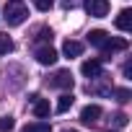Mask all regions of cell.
Wrapping results in <instances>:
<instances>
[{
	"label": "cell",
	"instance_id": "7c38bea8",
	"mask_svg": "<svg viewBox=\"0 0 132 132\" xmlns=\"http://www.w3.org/2000/svg\"><path fill=\"white\" fill-rule=\"evenodd\" d=\"M73 101H75V98H73V93H62V96H60V101H57V111H60V114H65V111L73 106Z\"/></svg>",
	"mask_w": 132,
	"mask_h": 132
},
{
	"label": "cell",
	"instance_id": "52a82bcc",
	"mask_svg": "<svg viewBox=\"0 0 132 132\" xmlns=\"http://www.w3.org/2000/svg\"><path fill=\"white\" fill-rule=\"evenodd\" d=\"M101 49H104V57H101V60H109L111 52H122V49H127V42H124V39H111V36H109V42H106Z\"/></svg>",
	"mask_w": 132,
	"mask_h": 132
},
{
	"label": "cell",
	"instance_id": "ba28073f",
	"mask_svg": "<svg viewBox=\"0 0 132 132\" xmlns=\"http://www.w3.org/2000/svg\"><path fill=\"white\" fill-rule=\"evenodd\" d=\"M31 101H34V117H36V119H44V117H49V101H47V98L31 96Z\"/></svg>",
	"mask_w": 132,
	"mask_h": 132
},
{
	"label": "cell",
	"instance_id": "5bb4252c",
	"mask_svg": "<svg viewBox=\"0 0 132 132\" xmlns=\"http://www.w3.org/2000/svg\"><path fill=\"white\" fill-rule=\"evenodd\" d=\"M8 52H13V42H11V36L0 34V54H8Z\"/></svg>",
	"mask_w": 132,
	"mask_h": 132
},
{
	"label": "cell",
	"instance_id": "5b68a950",
	"mask_svg": "<svg viewBox=\"0 0 132 132\" xmlns=\"http://www.w3.org/2000/svg\"><path fill=\"white\" fill-rule=\"evenodd\" d=\"M34 57H36L39 65H54V62H57V52H54L52 47H36Z\"/></svg>",
	"mask_w": 132,
	"mask_h": 132
},
{
	"label": "cell",
	"instance_id": "7402d4cb",
	"mask_svg": "<svg viewBox=\"0 0 132 132\" xmlns=\"http://www.w3.org/2000/svg\"><path fill=\"white\" fill-rule=\"evenodd\" d=\"M109 132H111V129H109Z\"/></svg>",
	"mask_w": 132,
	"mask_h": 132
},
{
	"label": "cell",
	"instance_id": "6da1fadb",
	"mask_svg": "<svg viewBox=\"0 0 132 132\" xmlns=\"http://www.w3.org/2000/svg\"><path fill=\"white\" fill-rule=\"evenodd\" d=\"M29 18V8L21 3V0H11L5 5V23L8 26H21Z\"/></svg>",
	"mask_w": 132,
	"mask_h": 132
},
{
	"label": "cell",
	"instance_id": "e0dca14e",
	"mask_svg": "<svg viewBox=\"0 0 132 132\" xmlns=\"http://www.w3.org/2000/svg\"><path fill=\"white\" fill-rule=\"evenodd\" d=\"M114 96H117V101H119V104H127V101H129V91H127V88H117V91H114Z\"/></svg>",
	"mask_w": 132,
	"mask_h": 132
},
{
	"label": "cell",
	"instance_id": "44dd1931",
	"mask_svg": "<svg viewBox=\"0 0 132 132\" xmlns=\"http://www.w3.org/2000/svg\"><path fill=\"white\" fill-rule=\"evenodd\" d=\"M65 132H78V129H65Z\"/></svg>",
	"mask_w": 132,
	"mask_h": 132
},
{
	"label": "cell",
	"instance_id": "9c48e42d",
	"mask_svg": "<svg viewBox=\"0 0 132 132\" xmlns=\"http://www.w3.org/2000/svg\"><path fill=\"white\" fill-rule=\"evenodd\" d=\"M114 23H117V29H119V31H129V29H132V11H129V8L119 11V16H117V21H114Z\"/></svg>",
	"mask_w": 132,
	"mask_h": 132
},
{
	"label": "cell",
	"instance_id": "4fadbf2b",
	"mask_svg": "<svg viewBox=\"0 0 132 132\" xmlns=\"http://www.w3.org/2000/svg\"><path fill=\"white\" fill-rule=\"evenodd\" d=\"M23 132H52V127L47 122H31V124L23 127Z\"/></svg>",
	"mask_w": 132,
	"mask_h": 132
},
{
	"label": "cell",
	"instance_id": "ffe728a7",
	"mask_svg": "<svg viewBox=\"0 0 132 132\" xmlns=\"http://www.w3.org/2000/svg\"><path fill=\"white\" fill-rule=\"evenodd\" d=\"M124 75H127V78L132 75V62H124Z\"/></svg>",
	"mask_w": 132,
	"mask_h": 132
},
{
	"label": "cell",
	"instance_id": "8fae6325",
	"mask_svg": "<svg viewBox=\"0 0 132 132\" xmlns=\"http://www.w3.org/2000/svg\"><path fill=\"white\" fill-rule=\"evenodd\" d=\"M62 52H65V57H78L80 52H83V44L80 42H73V39H68L62 44Z\"/></svg>",
	"mask_w": 132,
	"mask_h": 132
},
{
	"label": "cell",
	"instance_id": "d6986e66",
	"mask_svg": "<svg viewBox=\"0 0 132 132\" xmlns=\"http://www.w3.org/2000/svg\"><path fill=\"white\" fill-rule=\"evenodd\" d=\"M34 5H36L39 11H49V8L54 5V0H34Z\"/></svg>",
	"mask_w": 132,
	"mask_h": 132
},
{
	"label": "cell",
	"instance_id": "2e32d148",
	"mask_svg": "<svg viewBox=\"0 0 132 132\" xmlns=\"http://www.w3.org/2000/svg\"><path fill=\"white\" fill-rule=\"evenodd\" d=\"M13 127H16L13 117H3V119H0V132H11Z\"/></svg>",
	"mask_w": 132,
	"mask_h": 132
},
{
	"label": "cell",
	"instance_id": "8992f818",
	"mask_svg": "<svg viewBox=\"0 0 132 132\" xmlns=\"http://www.w3.org/2000/svg\"><path fill=\"white\" fill-rule=\"evenodd\" d=\"M98 117H101V106H98V104H88V106H83V111H80V122H83V124H96Z\"/></svg>",
	"mask_w": 132,
	"mask_h": 132
},
{
	"label": "cell",
	"instance_id": "ac0fdd59",
	"mask_svg": "<svg viewBox=\"0 0 132 132\" xmlns=\"http://www.w3.org/2000/svg\"><path fill=\"white\" fill-rule=\"evenodd\" d=\"M111 119H114V124H117V127H124V124H127V122H129V117H127V114H124V111H117V114H114V117H111Z\"/></svg>",
	"mask_w": 132,
	"mask_h": 132
},
{
	"label": "cell",
	"instance_id": "30bf717a",
	"mask_svg": "<svg viewBox=\"0 0 132 132\" xmlns=\"http://www.w3.org/2000/svg\"><path fill=\"white\" fill-rule=\"evenodd\" d=\"M109 42V34L106 31H101V29H93V31H88V44H93V47H104Z\"/></svg>",
	"mask_w": 132,
	"mask_h": 132
},
{
	"label": "cell",
	"instance_id": "9a60e30c",
	"mask_svg": "<svg viewBox=\"0 0 132 132\" xmlns=\"http://www.w3.org/2000/svg\"><path fill=\"white\" fill-rule=\"evenodd\" d=\"M36 42H52V29H47V26H42V29H36V36H34Z\"/></svg>",
	"mask_w": 132,
	"mask_h": 132
},
{
	"label": "cell",
	"instance_id": "3957f363",
	"mask_svg": "<svg viewBox=\"0 0 132 132\" xmlns=\"http://www.w3.org/2000/svg\"><path fill=\"white\" fill-rule=\"evenodd\" d=\"M49 86L52 88H73V73L70 70H57L49 78Z\"/></svg>",
	"mask_w": 132,
	"mask_h": 132
},
{
	"label": "cell",
	"instance_id": "7a4b0ae2",
	"mask_svg": "<svg viewBox=\"0 0 132 132\" xmlns=\"http://www.w3.org/2000/svg\"><path fill=\"white\" fill-rule=\"evenodd\" d=\"M83 8L93 18H104L109 13V0H83Z\"/></svg>",
	"mask_w": 132,
	"mask_h": 132
},
{
	"label": "cell",
	"instance_id": "277c9868",
	"mask_svg": "<svg viewBox=\"0 0 132 132\" xmlns=\"http://www.w3.org/2000/svg\"><path fill=\"white\" fill-rule=\"evenodd\" d=\"M80 73L86 78H104V68H101V60H86L80 65Z\"/></svg>",
	"mask_w": 132,
	"mask_h": 132
}]
</instances>
